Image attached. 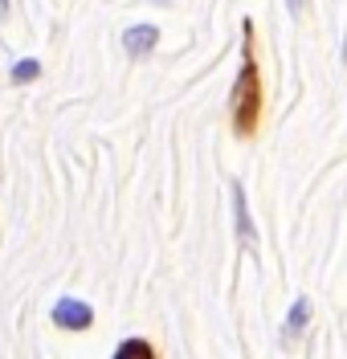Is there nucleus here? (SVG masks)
<instances>
[{
  "instance_id": "f257e3e1",
  "label": "nucleus",
  "mask_w": 347,
  "mask_h": 359,
  "mask_svg": "<svg viewBox=\"0 0 347 359\" xmlns=\"http://www.w3.org/2000/svg\"><path fill=\"white\" fill-rule=\"evenodd\" d=\"M94 311L86 302H78V298H62L57 306H53V323L57 327H66V331H82V327H90Z\"/></svg>"
},
{
  "instance_id": "f03ea898",
  "label": "nucleus",
  "mask_w": 347,
  "mask_h": 359,
  "mask_svg": "<svg viewBox=\"0 0 347 359\" xmlns=\"http://www.w3.org/2000/svg\"><path fill=\"white\" fill-rule=\"evenodd\" d=\"M237 123L241 127L254 123V66H245L241 82H237Z\"/></svg>"
},
{
  "instance_id": "7ed1b4c3",
  "label": "nucleus",
  "mask_w": 347,
  "mask_h": 359,
  "mask_svg": "<svg viewBox=\"0 0 347 359\" xmlns=\"http://www.w3.org/2000/svg\"><path fill=\"white\" fill-rule=\"evenodd\" d=\"M160 41V33L151 29V25H135V29H127V37H123V49L131 53V57H143L151 45Z\"/></svg>"
},
{
  "instance_id": "20e7f679",
  "label": "nucleus",
  "mask_w": 347,
  "mask_h": 359,
  "mask_svg": "<svg viewBox=\"0 0 347 359\" xmlns=\"http://www.w3.org/2000/svg\"><path fill=\"white\" fill-rule=\"evenodd\" d=\"M233 212H237V237L254 241V221H250V208H245V196H241L237 184H233Z\"/></svg>"
},
{
  "instance_id": "39448f33",
  "label": "nucleus",
  "mask_w": 347,
  "mask_h": 359,
  "mask_svg": "<svg viewBox=\"0 0 347 359\" xmlns=\"http://www.w3.org/2000/svg\"><path fill=\"white\" fill-rule=\"evenodd\" d=\"M306 318H311V302L299 298V302L290 306V314H286V331H290V335H299L302 327H306Z\"/></svg>"
},
{
  "instance_id": "423d86ee",
  "label": "nucleus",
  "mask_w": 347,
  "mask_h": 359,
  "mask_svg": "<svg viewBox=\"0 0 347 359\" xmlns=\"http://www.w3.org/2000/svg\"><path fill=\"white\" fill-rule=\"evenodd\" d=\"M37 74H41V66H37V62L29 57V62H21V66L13 69V82H33Z\"/></svg>"
},
{
  "instance_id": "0eeeda50",
  "label": "nucleus",
  "mask_w": 347,
  "mask_h": 359,
  "mask_svg": "<svg viewBox=\"0 0 347 359\" xmlns=\"http://www.w3.org/2000/svg\"><path fill=\"white\" fill-rule=\"evenodd\" d=\"M118 355H123V359H131V355H151V347H147L143 339H127V343L118 347Z\"/></svg>"
},
{
  "instance_id": "6e6552de",
  "label": "nucleus",
  "mask_w": 347,
  "mask_h": 359,
  "mask_svg": "<svg viewBox=\"0 0 347 359\" xmlns=\"http://www.w3.org/2000/svg\"><path fill=\"white\" fill-rule=\"evenodd\" d=\"M302 4H306V0H286V8H290V13H299Z\"/></svg>"
},
{
  "instance_id": "1a4fd4ad",
  "label": "nucleus",
  "mask_w": 347,
  "mask_h": 359,
  "mask_svg": "<svg viewBox=\"0 0 347 359\" xmlns=\"http://www.w3.org/2000/svg\"><path fill=\"white\" fill-rule=\"evenodd\" d=\"M4 13H8V0H0V21H4Z\"/></svg>"
}]
</instances>
